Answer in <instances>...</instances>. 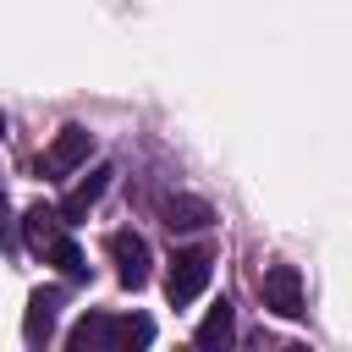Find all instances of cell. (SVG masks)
Listing matches in <instances>:
<instances>
[{"instance_id": "cell-1", "label": "cell", "mask_w": 352, "mask_h": 352, "mask_svg": "<svg viewBox=\"0 0 352 352\" xmlns=\"http://www.w3.org/2000/svg\"><path fill=\"white\" fill-rule=\"evenodd\" d=\"M148 341H154V319H143V314H126V319L82 314L66 330V346L72 352H132V346H148Z\"/></svg>"}, {"instance_id": "cell-2", "label": "cell", "mask_w": 352, "mask_h": 352, "mask_svg": "<svg viewBox=\"0 0 352 352\" xmlns=\"http://www.w3.org/2000/svg\"><path fill=\"white\" fill-rule=\"evenodd\" d=\"M209 270H214L209 248H182V253L170 258V275H165V297H170V308L198 302V292L209 286Z\"/></svg>"}, {"instance_id": "cell-3", "label": "cell", "mask_w": 352, "mask_h": 352, "mask_svg": "<svg viewBox=\"0 0 352 352\" xmlns=\"http://www.w3.org/2000/svg\"><path fill=\"white\" fill-rule=\"evenodd\" d=\"M110 264H116V280L126 286V292H138V286H148V242L138 236V231H110Z\"/></svg>"}, {"instance_id": "cell-4", "label": "cell", "mask_w": 352, "mask_h": 352, "mask_svg": "<svg viewBox=\"0 0 352 352\" xmlns=\"http://www.w3.org/2000/svg\"><path fill=\"white\" fill-rule=\"evenodd\" d=\"M88 154H94V132L88 126H60L55 132V143L44 148V176H72L77 165H88Z\"/></svg>"}, {"instance_id": "cell-5", "label": "cell", "mask_w": 352, "mask_h": 352, "mask_svg": "<svg viewBox=\"0 0 352 352\" xmlns=\"http://www.w3.org/2000/svg\"><path fill=\"white\" fill-rule=\"evenodd\" d=\"M264 308L280 314V319H302L308 314L302 308V275L292 264H270L264 270Z\"/></svg>"}, {"instance_id": "cell-6", "label": "cell", "mask_w": 352, "mask_h": 352, "mask_svg": "<svg viewBox=\"0 0 352 352\" xmlns=\"http://www.w3.org/2000/svg\"><path fill=\"white\" fill-rule=\"evenodd\" d=\"M60 302H66V292H60V286H38V292L28 297V319H22V341H28V346H50Z\"/></svg>"}, {"instance_id": "cell-7", "label": "cell", "mask_w": 352, "mask_h": 352, "mask_svg": "<svg viewBox=\"0 0 352 352\" xmlns=\"http://www.w3.org/2000/svg\"><path fill=\"white\" fill-rule=\"evenodd\" d=\"M60 236H66V220H60V209H50V204H33V209L22 214V242H28L38 258H44V253H50Z\"/></svg>"}, {"instance_id": "cell-8", "label": "cell", "mask_w": 352, "mask_h": 352, "mask_svg": "<svg viewBox=\"0 0 352 352\" xmlns=\"http://www.w3.org/2000/svg\"><path fill=\"white\" fill-rule=\"evenodd\" d=\"M110 176H116L110 165H94V170H88V182H77V187H72V192L60 198V220H66V226H77V220H82V214H88V209H94V204L104 198Z\"/></svg>"}, {"instance_id": "cell-9", "label": "cell", "mask_w": 352, "mask_h": 352, "mask_svg": "<svg viewBox=\"0 0 352 352\" xmlns=\"http://www.w3.org/2000/svg\"><path fill=\"white\" fill-rule=\"evenodd\" d=\"M160 214H165V226H170V231H204V226L214 220V209H209L204 198H192V192L165 198V204H160Z\"/></svg>"}, {"instance_id": "cell-10", "label": "cell", "mask_w": 352, "mask_h": 352, "mask_svg": "<svg viewBox=\"0 0 352 352\" xmlns=\"http://www.w3.org/2000/svg\"><path fill=\"white\" fill-rule=\"evenodd\" d=\"M231 336H236V308H231V302H214V308L204 314V324L192 330V341H198L204 352H214V346H231Z\"/></svg>"}, {"instance_id": "cell-11", "label": "cell", "mask_w": 352, "mask_h": 352, "mask_svg": "<svg viewBox=\"0 0 352 352\" xmlns=\"http://www.w3.org/2000/svg\"><path fill=\"white\" fill-rule=\"evenodd\" d=\"M44 264H55V270H60L66 280H88V264H82V248H77L72 236H60V242H55V248L44 253Z\"/></svg>"}, {"instance_id": "cell-12", "label": "cell", "mask_w": 352, "mask_h": 352, "mask_svg": "<svg viewBox=\"0 0 352 352\" xmlns=\"http://www.w3.org/2000/svg\"><path fill=\"white\" fill-rule=\"evenodd\" d=\"M11 242V209H6V187H0V248Z\"/></svg>"}, {"instance_id": "cell-13", "label": "cell", "mask_w": 352, "mask_h": 352, "mask_svg": "<svg viewBox=\"0 0 352 352\" xmlns=\"http://www.w3.org/2000/svg\"><path fill=\"white\" fill-rule=\"evenodd\" d=\"M0 138H6V116H0Z\"/></svg>"}]
</instances>
